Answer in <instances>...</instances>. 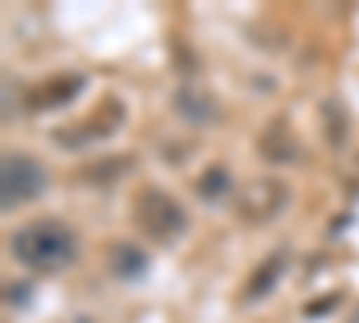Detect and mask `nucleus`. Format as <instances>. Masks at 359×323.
Returning <instances> with one entry per match:
<instances>
[{
    "instance_id": "f03ea898",
    "label": "nucleus",
    "mask_w": 359,
    "mask_h": 323,
    "mask_svg": "<svg viewBox=\"0 0 359 323\" xmlns=\"http://www.w3.org/2000/svg\"><path fill=\"white\" fill-rule=\"evenodd\" d=\"M133 219H137V226L147 233L151 241H158V245H172L180 233L187 230V216H184V209L165 194V191H140L137 194V205H133Z\"/></svg>"
},
{
    "instance_id": "7ed1b4c3",
    "label": "nucleus",
    "mask_w": 359,
    "mask_h": 323,
    "mask_svg": "<svg viewBox=\"0 0 359 323\" xmlns=\"http://www.w3.org/2000/svg\"><path fill=\"white\" fill-rule=\"evenodd\" d=\"M43 191H47V169L36 158L4 155V165H0V201H4V212L40 198Z\"/></svg>"
},
{
    "instance_id": "9b49d317",
    "label": "nucleus",
    "mask_w": 359,
    "mask_h": 323,
    "mask_svg": "<svg viewBox=\"0 0 359 323\" xmlns=\"http://www.w3.org/2000/svg\"><path fill=\"white\" fill-rule=\"evenodd\" d=\"M341 298L338 295H331V298H323V302H313V305H306V316H320V312H327V309H334Z\"/></svg>"
},
{
    "instance_id": "f257e3e1",
    "label": "nucleus",
    "mask_w": 359,
    "mask_h": 323,
    "mask_svg": "<svg viewBox=\"0 0 359 323\" xmlns=\"http://www.w3.org/2000/svg\"><path fill=\"white\" fill-rule=\"evenodd\" d=\"M11 255L18 262H25L29 270H40V273H57L76 262L79 245H76V233L57 223V219H36V223H25L15 238H11Z\"/></svg>"
},
{
    "instance_id": "f8f14e48",
    "label": "nucleus",
    "mask_w": 359,
    "mask_h": 323,
    "mask_svg": "<svg viewBox=\"0 0 359 323\" xmlns=\"http://www.w3.org/2000/svg\"><path fill=\"white\" fill-rule=\"evenodd\" d=\"M25 298H29V287H25V284H8V302H11V305H15V302L22 305Z\"/></svg>"
},
{
    "instance_id": "0eeeda50",
    "label": "nucleus",
    "mask_w": 359,
    "mask_h": 323,
    "mask_svg": "<svg viewBox=\"0 0 359 323\" xmlns=\"http://www.w3.org/2000/svg\"><path fill=\"white\" fill-rule=\"evenodd\" d=\"M280 273H284V259H280V255H269V259H262V262H259V270H255V273L248 277V284H245V298H248V302L266 298L269 291L277 287Z\"/></svg>"
},
{
    "instance_id": "20e7f679",
    "label": "nucleus",
    "mask_w": 359,
    "mask_h": 323,
    "mask_svg": "<svg viewBox=\"0 0 359 323\" xmlns=\"http://www.w3.org/2000/svg\"><path fill=\"white\" fill-rule=\"evenodd\" d=\"M284 205H287V187L280 180H273V176H262V180H252L241 191V198H237V216L245 223H266Z\"/></svg>"
},
{
    "instance_id": "9d476101",
    "label": "nucleus",
    "mask_w": 359,
    "mask_h": 323,
    "mask_svg": "<svg viewBox=\"0 0 359 323\" xmlns=\"http://www.w3.org/2000/svg\"><path fill=\"white\" fill-rule=\"evenodd\" d=\"M230 172L226 169H219V165H212V169H205L201 176H198V194L208 201V205H216V201H223L226 194H230Z\"/></svg>"
},
{
    "instance_id": "423d86ee",
    "label": "nucleus",
    "mask_w": 359,
    "mask_h": 323,
    "mask_svg": "<svg viewBox=\"0 0 359 323\" xmlns=\"http://www.w3.org/2000/svg\"><path fill=\"white\" fill-rule=\"evenodd\" d=\"M108 270L123 280H137V277L147 273V255L137 245H115L108 252Z\"/></svg>"
},
{
    "instance_id": "39448f33",
    "label": "nucleus",
    "mask_w": 359,
    "mask_h": 323,
    "mask_svg": "<svg viewBox=\"0 0 359 323\" xmlns=\"http://www.w3.org/2000/svg\"><path fill=\"white\" fill-rule=\"evenodd\" d=\"M172 108H176L180 119L191 123V126H212L219 119L216 101L208 97L205 90H198V86H180L176 97H172Z\"/></svg>"
},
{
    "instance_id": "1a4fd4ad",
    "label": "nucleus",
    "mask_w": 359,
    "mask_h": 323,
    "mask_svg": "<svg viewBox=\"0 0 359 323\" xmlns=\"http://www.w3.org/2000/svg\"><path fill=\"white\" fill-rule=\"evenodd\" d=\"M294 148H298L294 137H291L287 126H280V123L262 137V155H266V158H273V162H291V158L298 155Z\"/></svg>"
},
{
    "instance_id": "6e6552de",
    "label": "nucleus",
    "mask_w": 359,
    "mask_h": 323,
    "mask_svg": "<svg viewBox=\"0 0 359 323\" xmlns=\"http://www.w3.org/2000/svg\"><path fill=\"white\" fill-rule=\"evenodd\" d=\"M79 86H83V76H57L50 83L40 86V94H33V108H57V104H65L79 94Z\"/></svg>"
},
{
    "instance_id": "ddd939ff",
    "label": "nucleus",
    "mask_w": 359,
    "mask_h": 323,
    "mask_svg": "<svg viewBox=\"0 0 359 323\" xmlns=\"http://www.w3.org/2000/svg\"><path fill=\"white\" fill-rule=\"evenodd\" d=\"M352 323H359V312H355V319H352Z\"/></svg>"
}]
</instances>
